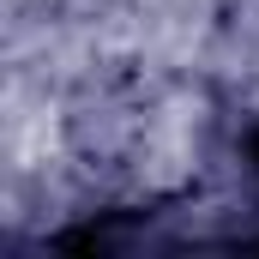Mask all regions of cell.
Returning <instances> with one entry per match:
<instances>
[{
  "label": "cell",
  "instance_id": "cell-1",
  "mask_svg": "<svg viewBox=\"0 0 259 259\" xmlns=\"http://www.w3.org/2000/svg\"><path fill=\"white\" fill-rule=\"evenodd\" d=\"M253 151H259V145H253Z\"/></svg>",
  "mask_w": 259,
  "mask_h": 259
}]
</instances>
